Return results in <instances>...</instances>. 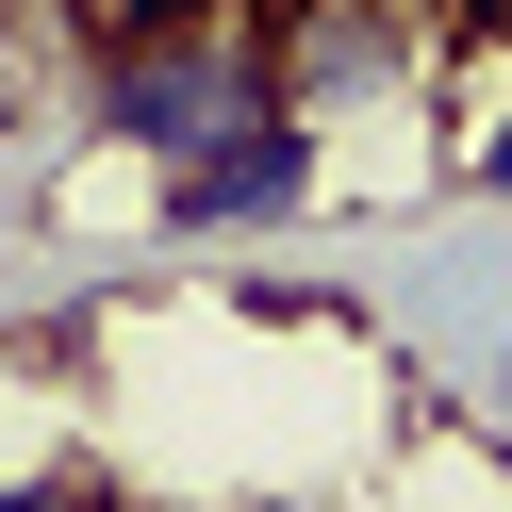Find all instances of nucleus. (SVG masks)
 Wrapping results in <instances>:
<instances>
[{"label": "nucleus", "mask_w": 512, "mask_h": 512, "mask_svg": "<svg viewBox=\"0 0 512 512\" xmlns=\"http://www.w3.org/2000/svg\"><path fill=\"white\" fill-rule=\"evenodd\" d=\"M83 100H100V133H133L149 166L199 133H232V116H265V0H182V17H116V34H83Z\"/></svg>", "instance_id": "nucleus-1"}, {"label": "nucleus", "mask_w": 512, "mask_h": 512, "mask_svg": "<svg viewBox=\"0 0 512 512\" xmlns=\"http://www.w3.org/2000/svg\"><path fill=\"white\" fill-rule=\"evenodd\" d=\"M314 166H331V133H314V116H232V133H199V149H166V232H281V215L314 199Z\"/></svg>", "instance_id": "nucleus-2"}, {"label": "nucleus", "mask_w": 512, "mask_h": 512, "mask_svg": "<svg viewBox=\"0 0 512 512\" xmlns=\"http://www.w3.org/2000/svg\"><path fill=\"white\" fill-rule=\"evenodd\" d=\"M166 512H298V496H166Z\"/></svg>", "instance_id": "nucleus-3"}]
</instances>
